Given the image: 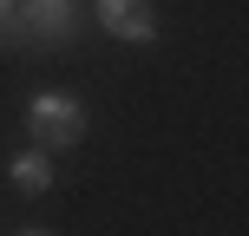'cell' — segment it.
Listing matches in <instances>:
<instances>
[{"label": "cell", "instance_id": "cell-3", "mask_svg": "<svg viewBox=\"0 0 249 236\" xmlns=\"http://www.w3.org/2000/svg\"><path fill=\"white\" fill-rule=\"evenodd\" d=\"M66 0H20V33L26 39H59L66 33Z\"/></svg>", "mask_w": 249, "mask_h": 236}, {"label": "cell", "instance_id": "cell-4", "mask_svg": "<svg viewBox=\"0 0 249 236\" xmlns=\"http://www.w3.org/2000/svg\"><path fill=\"white\" fill-rule=\"evenodd\" d=\"M13 184H20V190H26V197H39V190H46V184H53V164H46V158H39V151H26V158H20V164H13Z\"/></svg>", "mask_w": 249, "mask_h": 236}, {"label": "cell", "instance_id": "cell-2", "mask_svg": "<svg viewBox=\"0 0 249 236\" xmlns=\"http://www.w3.org/2000/svg\"><path fill=\"white\" fill-rule=\"evenodd\" d=\"M99 13H105V26H112L118 39H158V7L151 0H99Z\"/></svg>", "mask_w": 249, "mask_h": 236}, {"label": "cell", "instance_id": "cell-1", "mask_svg": "<svg viewBox=\"0 0 249 236\" xmlns=\"http://www.w3.org/2000/svg\"><path fill=\"white\" fill-rule=\"evenodd\" d=\"M26 125H33V145L39 151H66L86 138V105L66 99V92H39L33 105H26Z\"/></svg>", "mask_w": 249, "mask_h": 236}, {"label": "cell", "instance_id": "cell-5", "mask_svg": "<svg viewBox=\"0 0 249 236\" xmlns=\"http://www.w3.org/2000/svg\"><path fill=\"white\" fill-rule=\"evenodd\" d=\"M7 20H13V0H0V26H7Z\"/></svg>", "mask_w": 249, "mask_h": 236}]
</instances>
